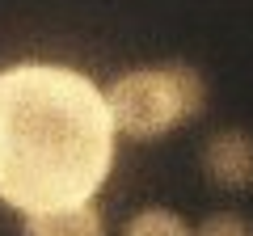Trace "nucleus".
<instances>
[{
	"mask_svg": "<svg viewBox=\"0 0 253 236\" xmlns=\"http://www.w3.org/2000/svg\"><path fill=\"white\" fill-rule=\"evenodd\" d=\"M118 131L89 72L46 59L0 68V202L17 215L97 202Z\"/></svg>",
	"mask_w": 253,
	"mask_h": 236,
	"instance_id": "obj_1",
	"label": "nucleus"
},
{
	"mask_svg": "<svg viewBox=\"0 0 253 236\" xmlns=\"http://www.w3.org/2000/svg\"><path fill=\"white\" fill-rule=\"evenodd\" d=\"M101 93H106L114 131L139 144L186 127L207 110V80L194 64H181V59L126 68Z\"/></svg>",
	"mask_w": 253,
	"mask_h": 236,
	"instance_id": "obj_2",
	"label": "nucleus"
},
{
	"mask_svg": "<svg viewBox=\"0 0 253 236\" xmlns=\"http://www.w3.org/2000/svg\"><path fill=\"white\" fill-rule=\"evenodd\" d=\"M203 173L215 190L241 194L253 190V135L241 127H224L203 144Z\"/></svg>",
	"mask_w": 253,
	"mask_h": 236,
	"instance_id": "obj_3",
	"label": "nucleus"
},
{
	"mask_svg": "<svg viewBox=\"0 0 253 236\" xmlns=\"http://www.w3.org/2000/svg\"><path fill=\"white\" fill-rule=\"evenodd\" d=\"M21 236H110V224L97 202H81V207L21 215Z\"/></svg>",
	"mask_w": 253,
	"mask_h": 236,
	"instance_id": "obj_4",
	"label": "nucleus"
},
{
	"mask_svg": "<svg viewBox=\"0 0 253 236\" xmlns=\"http://www.w3.org/2000/svg\"><path fill=\"white\" fill-rule=\"evenodd\" d=\"M118 236H194L186 215H177L173 207H144L123 224Z\"/></svg>",
	"mask_w": 253,
	"mask_h": 236,
	"instance_id": "obj_5",
	"label": "nucleus"
},
{
	"mask_svg": "<svg viewBox=\"0 0 253 236\" xmlns=\"http://www.w3.org/2000/svg\"><path fill=\"white\" fill-rule=\"evenodd\" d=\"M194 236H253V219L241 211H211L207 219H199Z\"/></svg>",
	"mask_w": 253,
	"mask_h": 236,
	"instance_id": "obj_6",
	"label": "nucleus"
}]
</instances>
